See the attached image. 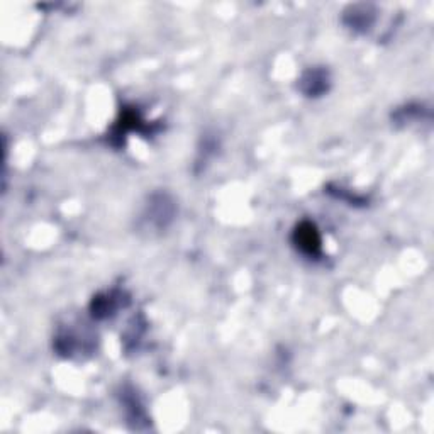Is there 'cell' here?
Instances as JSON below:
<instances>
[{
	"instance_id": "6da1fadb",
	"label": "cell",
	"mask_w": 434,
	"mask_h": 434,
	"mask_svg": "<svg viewBox=\"0 0 434 434\" xmlns=\"http://www.w3.org/2000/svg\"><path fill=\"white\" fill-rule=\"evenodd\" d=\"M309 229L305 231V236L300 232L299 237V245L302 248H309V251H314V248L319 246V237L316 236V229H312L310 226H307Z\"/></svg>"
}]
</instances>
